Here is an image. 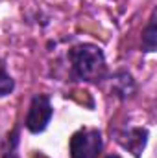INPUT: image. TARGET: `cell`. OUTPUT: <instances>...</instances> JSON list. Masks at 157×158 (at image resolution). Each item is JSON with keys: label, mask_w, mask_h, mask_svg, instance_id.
I'll use <instances>...</instances> for the list:
<instances>
[{"label": "cell", "mask_w": 157, "mask_h": 158, "mask_svg": "<svg viewBox=\"0 0 157 158\" xmlns=\"http://www.w3.org/2000/svg\"><path fill=\"white\" fill-rule=\"evenodd\" d=\"M70 64V76L76 81H100L105 77L107 66L104 52L91 42H83L69 50L67 53Z\"/></svg>", "instance_id": "1"}, {"label": "cell", "mask_w": 157, "mask_h": 158, "mask_svg": "<svg viewBox=\"0 0 157 158\" xmlns=\"http://www.w3.org/2000/svg\"><path fill=\"white\" fill-rule=\"evenodd\" d=\"M104 149V138L98 129H79L72 134L69 151L70 158H98Z\"/></svg>", "instance_id": "2"}, {"label": "cell", "mask_w": 157, "mask_h": 158, "mask_svg": "<svg viewBox=\"0 0 157 158\" xmlns=\"http://www.w3.org/2000/svg\"><path fill=\"white\" fill-rule=\"evenodd\" d=\"M54 114V109H52V103H50V98L44 96V94H37L32 98V103H30V109H28V114L24 119V125L30 132L34 134H39L43 132Z\"/></svg>", "instance_id": "3"}, {"label": "cell", "mask_w": 157, "mask_h": 158, "mask_svg": "<svg viewBox=\"0 0 157 158\" xmlns=\"http://www.w3.org/2000/svg\"><path fill=\"white\" fill-rule=\"evenodd\" d=\"M118 143L128 149L129 153H133V156H141L144 147H146V142H148V131L142 129V127H131V129H124L117 134Z\"/></svg>", "instance_id": "4"}, {"label": "cell", "mask_w": 157, "mask_h": 158, "mask_svg": "<svg viewBox=\"0 0 157 158\" xmlns=\"http://www.w3.org/2000/svg\"><path fill=\"white\" fill-rule=\"evenodd\" d=\"M113 83H115V88L113 90L117 92V96H120V98H128V96H131L135 92V83H133L131 76L126 74V72L118 74Z\"/></svg>", "instance_id": "5"}, {"label": "cell", "mask_w": 157, "mask_h": 158, "mask_svg": "<svg viewBox=\"0 0 157 158\" xmlns=\"http://www.w3.org/2000/svg\"><path fill=\"white\" fill-rule=\"evenodd\" d=\"M157 30H155V13L150 17V22L142 33V50L144 52H155V44H157Z\"/></svg>", "instance_id": "6"}, {"label": "cell", "mask_w": 157, "mask_h": 158, "mask_svg": "<svg viewBox=\"0 0 157 158\" xmlns=\"http://www.w3.org/2000/svg\"><path fill=\"white\" fill-rule=\"evenodd\" d=\"M13 88H15V81H13V77H11L9 74H7L6 64L0 61V98L11 94Z\"/></svg>", "instance_id": "7"}, {"label": "cell", "mask_w": 157, "mask_h": 158, "mask_svg": "<svg viewBox=\"0 0 157 158\" xmlns=\"http://www.w3.org/2000/svg\"><path fill=\"white\" fill-rule=\"evenodd\" d=\"M17 136H19L17 132L11 134V145H9V151L6 153V156L4 158H19V155H17V143H19V138H17Z\"/></svg>", "instance_id": "8"}, {"label": "cell", "mask_w": 157, "mask_h": 158, "mask_svg": "<svg viewBox=\"0 0 157 158\" xmlns=\"http://www.w3.org/2000/svg\"><path fill=\"white\" fill-rule=\"evenodd\" d=\"M107 158H120V156H117V155H111V156H107Z\"/></svg>", "instance_id": "9"}]
</instances>
